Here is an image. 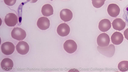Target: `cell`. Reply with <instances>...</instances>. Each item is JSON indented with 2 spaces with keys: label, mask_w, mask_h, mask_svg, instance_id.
Wrapping results in <instances>:
<instances>
[{
  "label": "cell",
  "mask_w": 128,
  "mask_h": 72,
  "mask_svg": "<svg viewBox=\"0 0 128 72\" xmlns=\"http://www.w3.org/2000/svg\"><path fill=\"white\" fill-rule=\"evenodd\" d=\"M11 34L14 39L18 40H24L26 36L25 30L20 28H14L12 30Z\"/></svg>",
  "instance_id": "6da1fadb"
},
{
  "label": "cell",
  "mask_w": 128,
  "mask_h": 72,
  "mask_svg": "<svg viewBox=\"0 0 128 72\" xmlns=\"http://www.w3.org/2000/svg\"><path fill=\"white\" fill-rule=\"evenodd\" d=\"M110 42V38L109 36L105 33L100 34L97 38V44L100 47H103L108 46Z\"/></svg>",
  "instance_id": "7a4b0ae2"
},
{
  "label": "cell",
  "mask_w": 128,
  "mask_h": 72,
  "mask_svg": "<svg viewBox=\"0 0 128 72\" xmlns=\"http://www.w3.org/2000/svg\"><path fill=\"white\" fill-rule=\"evenodd\" d=\"M63 47L64 50L68 53L72 54L76 50L77 46L74 40H69L66 41L64 44Z\"/></svg>",
  "instance_id": "3957f363"
},
{
  "label": "cell",
  "mask_w": 128,
  "mask_h": 72,
  "mask_svg": "<svg viewBox=\"0 0 128 72\" xmlns=\"http://www.w3.org/2000/svg\"><path fill=\"white\" fill-rule=\"evenodd\" d=\"M4 21L6 24L10 27L15 26L18 22L17 16L13 13H9L6 16Z\"/></svg>",
  "instance_id": "277c9868"
},
{
  "label": "cell",
  "mask_w": 128,
  "mask_h": 72,
  "mask_svg": "<svg viewBox=\"0 0 128 72\" xmlns=\"http://www.w3.org/2000/svg\"><path fill=\"white\" fill-rule=\"evenodd\" d=\"M14 46L10 42H6L3 43L1 46L2 52L6 55L12 54L14 52Z\"/></svg>",
  "instance_id": "5b68a950"
},
{
  "label": "cell",
  "mask_w": 128,
  "mask_h": 72,
  "mask_svg": "<svg viewBox=\"0 0 128 72\" xmlns=\"http://www.w3.org/2000/svg\"><path fill=\"white\" fill-rule=\"evenodd\" d=\"M16 47L18 53L22 55L27 54L29 50V46L28 44L26 42L22 41L19 42Z\"/></svg>",
  "instance_id": "8992f818"
},
{
  "label": "cell",
  "mask_w": 128,
  "mask_h": 72,
  "mask_svg": "<svg viewBox=\"0 0 128 72\" xmlns=\"http://www.w3.org/2000/svg\"><path fill=\"white\" fill-rule=\"evenodd\" d=\"M70 28L68 25L65 23L60 24L58 27L57 32L58 34L62 36H67L69 34Z\"/></svg>",
  "instance_id": "52a82bcc"
},
{
  "label": "cell",
  "mask_w": 128,
  "mask_h": 72,
  "mask_svg": "<svg viewBox=\"0 0 128 72\" xmlns=\"http://www.w3.org/2000/svg\"><path fill=\"white\" fill-rule=\"evenodd\" d=\"M37 25L38 27L42 30H46L49 28L50 23L49 20L46 17H42L38 19Z\"/></svg>",
  "instance_id": "ba28073f"
},
{
  "label": "cell",
  "mask_w": 128,
  "mask_h": 72,
  "mask_svg": "<svg viewBox=\"0 0 128 72\" xmlns=\"http://www.w3.org/2000/svg\"><path fill=\"white\" fill-rule=\"evenodd\" d=\"M108 14L111 17H115L118 16L120 14V9L116 4H109L107 9Z\"/></svg>",
  "instance_id": "9c48e42d"
},
{
  "label": "cell",
  "mask_w": 128,
  "mask_h": 72,
  "mask_svg": "<svg viewBox=\"0 0 128 72\" xmlns=\"http://www.w3.org/2000/svg\"><path fill=\"white\" fill-rule=\"evenodd\" d=\"M60 16L61 19L64 22L70 21L73 17L72 12L68 9H64L60 13Z\"/></svg>",
  "instance_id": "30bf717a"
},
{
  "label": "cell",
  "mask_w": 128,
  "mask_h": 72,
  "mask_svg": "<svg viewBox=\"0 0 128 72\" xmlns=\"http://www.w3.org/2000/svg\"><path fill=\"white\" fill-rule=\"evenodd\" d=\"M111 26L110 21L107 19H104L101 20L99 22L98 27L100 30L103 32L108 30Z\"/></svg>",
  "instance_id": "8fae6325"
},
{
  "label": "cell",
  "mask_w": 128,
  "mask_h": 72,
  "mask_svg": "<svg viewBox=\"0 0 128 72\" xmlns=\"http://www.w3.org/2000/svg\"><path fill=\"white\" fill-rule=\"evenodd\" d=\"M2 69L4 70L9 71L11 70L14 66L12 60L9 58H5L2 60L0 64Z\"/></svg>",
  "instance_id": "7c38bea8"
},
{
  "label": "cell",
  "mask_w": 128,
  "mask_h": 72,
  "mask_svg": "<svg viewBox=\"0 0 128 72\" xmlns=\"http://www.w3.org/2000/svg\"><path fill=\"white\" fill-rule=\"evenodd\" d=\"M112 25L114 29L118 31L123 30L126 26V23L121 18H116L112 22Z\"/></svg>",
  "instance_id": "4fadbf2b"
},
{
  "label": "cell",
  "mask_w": 128,
  "mask_h": 72,
  "mask_svg": "<svg viewBox=\"0 0 128 72\" xmlns=\"http://www.w3.org/2000/svg\"><path fill=\"white\" fill-rule=\"evenodd\" d=\"M112 43L115 45H119L121 44L124 40L122 34L120 32H114L111 37Z\"/></svg>",
  "instance_id": "5bb4252c"
},
{
  "label": "cell",
  "mask_w": 128,
  "mask_h": 72,
  "mask_svg": "<svg viewBox=\"0 0 128 72\" xmlns=\"http://www.w3.org/2000/svg\"><path fill=\"white\" fill-rule=\"evenodd\" d=\"M41 12L44 16H50L53 14L54 10L53 7L50 4H45L42 6V8Z\"/></svg>",
  "instance_id": "9a60e30c"
},
{
  "label": "cell",
  "mask_w": 128,
  "mask_h": 72,
  "mask_svg": "<svg viewBox=\"0 0 128 72\" xmlns=\"http://www.w3.org/2000/svg\"><path fill=\"white\" fill-rule=\"evenodd\" d=\"M104 55L108 57H111L114 55L115 51L114 46L112 44L110 45L108 47L102 48Z\"/></svg>",
  "instance_id": "2e32d148"
},
{
  "label": "cell",
  "mask_w": 128,
  "mask_h": 72,
  "mask_svg": "<svg viewBox=\"0 0 128 72\" xmlns=\"http://www.w3.org/2000/svg\"><path fill=\"white\" fill-rule=\"evenodd\" d=\"M118 68L119 70L122 72L128 70V61H122L118 64Z\"/></svg>",
  "instance_id": "e0dca14e"
},
{
  "label": "cell",
  "mask_w": 128,
  "mask_h": 72,
  "mask_svg": "<svg viewBox=\"0 0 128 72\" xmlns=\"http://www.w3.org/2000/svg\"><path fill=\"white\" fill-rule=\"evenodd\" d=\"M106 0H92L93 6L96 8H99L104 4Z\"/></svg>",
  "instance_id": "ac0fdd59"
},
{
  "label": "cell",
  "mask_w": 128,
  "mask_h": 72,
  "mask_svg": "<svg viewBox=\"0 0 128 72\" xmlns=\"http://www.w3.org/2000/svg\"><path fill=\"white\" fill-rule=\"evenodd\" d=\"M16 0H4L5 3L9 6H12L16 3Z\"/></svg>",
  "instance_id": "d6986e66"
},
{
  "label": "cell",
  "mask_w": 128,
  "mask_h": 72,
  "mask_svg": "<svg viewBox=\"0 0 128 72\" xmlns=\"http://www.w3.org/2000/svg\"><path fill=\"white\" fill-rule=\"evenodd\" d=\"M124 34L125 38L128 40V28L125 30Z\"/></svg>",
  "instance_id": "ffe728a7"
},
{
  "label": "cell",
  "mask_w": 128,
  "mask_h": 72,
  "mask_svg": "<svg viewBox=\"0 0 128 72\" xmlns=\"http://www.w3.org/2000/svg\"><path fill=\"white\" fill-rule=\"evenodd\" d=\"M28 2L32 3H34L36 2L38 0H26Z\"/></svg>",
  "instance_id": "44dd1931"
},
{
  "label": "cell",
  "mask_w": 128,
  "mask_h": 72,
  "mask_svg": "<svg viewBox=\"0 0 128 72\" xmlns=\"http://www.w3.org/2000/svg\"></svg>",
  "instance_id": "7402d4cb"
},
{
  "label": "cell",
  "mask_w": 128,
  "mask_h": 72,
  "mask_svg": "<svg viewBox=\"0 0 128 72\" xmlns=\"http://www.w3.org/2000/svg\"></svg>",
  "instance_id": "603a6c76"
}]
</instances>
